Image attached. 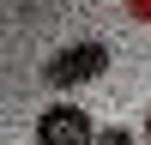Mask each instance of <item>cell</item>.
I'll use <instances>...</instances> for the list:
<instances>
[{
  "label": "cell",
  "mask_w": 151,
  "mask_h": 145,
  "mask_svg": "<svg viewBox=\"0 0 151 145\" xmlns=\"http://www.w3.org/2000/svg\"><path fill=\"white\" fill-rule=\"evenodd\" d=\"M97 121L85 115L79 103H48L36 115V145H97Z\"/></svg>",
  "instance_id": "cell-2"
},
{
  "label": "cell",
  "mask_w": 151,
  "mask_h": 145,
  "mask_svg": "<svg viewBox=\"0 0 151 145\" xmlns=\"http://www.w3.org/2000/svg\"><path fill=\"white\" fill-rule=\"evenodd\" d=\"M127 18H139V24H151V0H127Z\"/></svg>",
  "instance_id": "cell-4"
},
{
  "label": "cell",
  "mask_w": 151,
  "mask_h": 145,
  "mask_svg": "<svg viewBox=\"0 0 151 145\" xmlns=\"http://www.w3.org/2000/svg\"><path fill=\"white\" fill-rule=\"evenodd\" d=\"M97 145H133V127H103V133H97Z\"/></svg>",
  "instance_id": "cell-3"
},
{
  "label": "cell",
  "mask_w": 151,
  "mask_h": 145,
  "mask_svg": "<svg viewBox=\"0 0 151 145\" xmlns=\"http://www.w3.org/2000/svg\"><path fill=\"white\" fill-rule=\"evenodd\" d=\"M145 145H151V115H145Z\"/></svg>",
  "instance_id": "cell-5"
},
{
  "label": "cell",
  "mask_w": 151,
  "mask_h": 145,
  "mask_svg": "<svg viewBox=\"0 0 151 145\" xmlns=\"http://www.w3.org/2000/svg\"><path fill=\"white\" fill-rule=\"evenodd\" d=\"M103 72H109V48L103 42H73V48H60V55L42 60V85L48 91H73V85H91Z\"/></svg>",
  "instance_id": "cell-1"
}]
</instances>
